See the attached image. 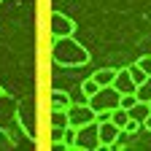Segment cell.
I'll return each mask as SVG.
<instances>
[{
	"mask_svg": "<svg viewBox=\"0 0 151 151\" xmlns=\"http://www.w3.org/2000/svg\"><path fill=\"white\" fill-rule=\"evenodd\" d=\"M111 122H113V124H116L119 129H124V124L129 122V113H127L124 108H119V105H116V108H113V111H111Z\"/></svg>",
	"mask_w": 151,
	"mask_h": 151,
	"instance_id": "12",
	"label": "cell"
},
{
	"mask_svg": "<svg viewBox=\"0 0 151 151\" xmlns=\"http://www.w3.org/2000/svg\"><path fill=\"white\" fill-rule=\"evenodd\" d=\"M51 60L54 65L60 68H81L89 62V51L76 41L73 35H65V38H54L51 43Z\"/></svg>",
	"mask_w": 151,
	"mask_h": 151,
	"instance_id": "1",
	"label": "cell"
},
{
	"mask_svg": "<svg viewBox=\"0 0 151 151\" xmlns=\"http://www.w3.org/2000/svg\"><path fill=\"white\" fill-rule=\"evenodd\" d=\"M86 105L97 113V111H113L119 105V92L113 89V84H108V86H100L94 94H89L86 97Z\"/></svg>",
	"mask_w": 151,
	"mask_h": 151,
	"instance_id": "2",
	"label": "cell"
},
{
	"mask_svg": "<svg viewBox=\"0 0 151 151\" xmlns=\"http://www.w3.org/2000/svg\"><path fill=\"white\" fill-rule=\"evenodd\" d=\"M127 70H129V76H132V81H135V86H138V84H140V81L146 78V76H148V73H143V70L138 68V62H135V65H129Z\"/></svg>",
	"mask_w": 151,
	"mask_h": 151,
	"instance_id": "16",
	"label": "cell"
},
{
	"mask_svg": "<svg viewBox=\"0 0 151 151\" xmlns=\"http://www.w3.org/2000/svg\"><path fill=\"white\" fill-rule=\"evenodd\" d=\"M148 111H151V103H143V100H138L135 105H129L127 108V113H129V119H135V122H146V116H148Z\"/></svg>",
	"mask_w": 151,
	"mask_h": 151,
	"instance_id": "9",
	"label": "cell"
},
{
	"mask_svg": "<svg viewBox=\"0 0 151 151\" xmlns=\"http://www.w3.org/2000/svg\"><path fill=\"white\" fill-rule=\"evenodd\" d=\"M70 103H73L70 92H65V89H51V94H49V105H51V108H57V111H68Z\"/></svg>",
	"mask_w": 151,
	"mask_h": 151,
	"instance_id": "8",
	"label": "cell"
},
{
	"mask_svg": "<svg viewBox=\"0 0 151 151\" xmlns=\"http://www.w3.org/2000/svg\"><path fill=\"white\" fill-rule=\"evenodd\" d=\"M73 148H81V151H97V148H103L100 146V135H97V122H89V124L76 127Z\"/></svg>",
	"mask_w": 151,
	"mask_h": 151,
	"instance_id": "3",
	"label": "cell"
},
{
	"mask_svg": "<svg viewBox=\"0 0 151 151\" xmlns=\"http://www.w3.org/2000/svg\"><path fill=\"white\" fill-rule=\"evenodd\" d=\"M97 89H100V86H97V81H94V78H86V81H81V94H84V97L94 94Z\"/></svg>",
	"mask_w": 151,
	"mask_h": 151,
	"instance_id": "15",
	"label": "cell"
},
{
	"mask_svg": "<svg viewBox=\"0 0 151 151\" xmlns=\"http://www.w3.org/2000/svg\"><path fill=\"white\" fill-rule=\"evenodd\" d=\"M140 127H143L140 122H135V119H129V122L124 124V132H127V135H135V132H138Z\"/></svg>",
	"mask_w": 151,
	"mask_h": 151,
	"instance_id": "17",
	"label": "cell"
},
{
	"mask_svg": "<svg viewBox=\"0 0 151 151\" xmlns=\"http://www.w3.org/2000/svg\"><path fill=\"white\" fill-rule=\"evenodd\" d=\"M73 140H76V127H65V132H62V148H73Z\"/></svg>",
	"mask_w": 151,
	"mask_h": 151,
	"instance_id": "14",
	"label": "cell"
},
{
	"mask_svg": "<svg viewBox=\"0 0 151 151\" xmlns=\"http://www.w3.org/2000/svg\"><path fill=\"white\" fill-rule=\"evenodd\" d=\"M89 122H94V111L86 103H70V108H68V124L70 127H81V124H89Z\"/></svg>",
	"mask_w": 151,
	"mask_h": 151,
	"instance_id": "5",
	"label": "cell"
},
{
	"mask_svg": "<svg viewBox=\"0 0 151 151\" xmlns=\"http://www.w3.org/2000/svg\"><path fill=\"white\" fill-rule=\"evenodd\" d=\"M49 32H51V38L73 35V32H76V22H73L70 16H65V14H60V11H54V14L49 16Z\"/></svg>",
	"mask_w": 151,
	"mask_h": 151,
	"instance_id": "4",
	"label": "cell"
},
{
	"mask_svg": "<svg viewBox=\"0 0 151 151\" xmlns=\"http://www.w3.org/2000/svg\"><path fill=\"white\" fill-rule=\"evenodd\" d=\"M62 132L65 127H51V143H62Z\"/></svg>",
	"mask_w": 151,
	"mask_h": 151,
	"instance_id": "18",
	"label": "cell"
},
{
	"mask_svg": "<svg viewBox=\"0 0 151 151\" xmlns=\"http://www.w3.org/2000/svg\"><path fill=\"white\" fill-rule=\"evenodd\" d=\"M97 135H100V146L113 148L116 140H119V135H122V129L113 124L111 119H105V122H97Z\"/></svg>",
	"mask_w": 151,
	"mask_h": 151,
	"instance_id": "6",
	"label": "cell"
},
{
	"mask_svg": "<svg viewBox=\"0 0 151 151\" xmlns=\"http://www.w3.org/2000/svg\"><path fill=\"white\" fill-rule=\"evenodd\" d=\"M138 68H140L143 73L151 76V57H143V60H138Z\"/></svg>",
	"mask_w": 151,
	"mask_h": 151,
	"instance_id": "19",
	"label": "cell"
},
{
	"mask_svg": "<svg viewBox=\"0 0 151 151\" xmlns=\"http://www.w3.org/2000/svg\"><path fill=\"white\" fill-rule=\"evenodd\" d=\"M143 127H146V129H151V111H148V116H146V122H143Z\"/></svg>",
	"mask_w": 151,
	"mask_h": 151,
	"instance_id": "20",
	"label": "cell"
},
{
	"mask_svg": "<svg viewBox=\"0 0 151 151\" xmlns=\"http://www.w3.org/2000/svg\"><path fill=\"white\" fill-rule=\"evenodd\" d=\"M113 76H116V70H113V68H103V70L94 73L92 78L97 81V86H108V84H113Z\"/></svg>",
	"mask_w": 151,
	"mask_h": 151,
	"instance_id": "11",
	"label": "cell"
},
{
	"mask_svg": "<svg viewBox=\"0 0 151 151\" xmlns=\"http://www.w3.org/2000/svg\"><path fill=\"white\" fill-rule=\"evenodd\" d=\"M51 127H68V111L51 108Z\"/></svg>",
	"mask_w": 151,
	"mask_h": 151,
	"instance_id": "13",
	"label": "cell"
},
{
	"mask_svg": "<svg viewBox=\"0 0 151 151\" xmlns=\"http://www.w3.org/2000/svg\"><path fill=\"white\" fill-rule=\"evenodd\" d=\"M135 97L143 100V103H151V76H146V78L135 86Z\"/></svg>",
	"mask_w": 151,
	"mask_h": 151,
	"instance_id": "10",
	"label": "cell"
},
{
	"mask_svg": "<svg viewBox=\"0 0 151 151\" xmlns=\"http://www.w3.org/2000/svg\"><path fill=\"white\" fill-rule=\"evenodd\" d=\"M113 89H116L119 94H127V92H135V81H132L129 70H116V76H113Z\"/></svg>",
	"mask_w": 151,
	"mask_h": 151,
	"instance_id": "7",
	"label": "cell"
}]
</instances>
